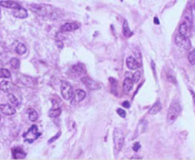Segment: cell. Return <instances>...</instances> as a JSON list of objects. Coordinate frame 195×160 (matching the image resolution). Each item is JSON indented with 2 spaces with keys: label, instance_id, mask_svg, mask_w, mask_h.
I'll use <instances>...</instances> for the list:
<instances>
[{
  "label": "cell",
  "instance_id": "cell-15",
  "mask_svg": "<svg viewBox=\"0 0 195 160\" xmlns=\"http://www.w3.org/2000/svg\"><path fill=\"white\" fill-rule=\"evenodd\" d=\"M20 81H21V83L24 85H26L28 87H33L36 83V82L34 81V79L29 76H25V75H22L21 78H20Z\"/></svg>",
  "mask_w": 195,
  "mask_h": 160
},
{
  "label": "cell",
  "instance_id": "cell-30",
  "mask_svg": "<svg viewBox=\"0 0 195 160\" xmlns=\"http://www.w3.org/2000/svg\"><path fill=\"white\" fill-rule=\"evenodd\" d=\"M66 39V36H64V32H58L57 34H56V40L57 41H63V40H65Z\"/></svg>",
  "mask_w": 195,
  "mask_h": 160
},
{
  "label": "cell",
  "instance_id": "cell-2",
  "mask_svg": "<svg viewBox=\"0 0 195 160\" xmlns=\"http://www.w3.org/2000/svg\"><path fill=\"white\" fill-rule=\"evenodd\" d=\"M125 142V137L124 133L122 132L121 129L115 128L113 130V143H114V148L117 152H120L124 146Z\"/></svg>",
  "mask_w": 195,
  "mask_h": 160
},
{
  "label": "cell",
  "instance_id": "cell-27",
  "mask_svg": "<svg viewBox=\"0 0 195 160\" xmlns=\"http://www.w3.org/2000/svg\"><path fill=\"white\" fill-rule=\"evenodd\" d=\"M141 76H142V72L140 71V70H137V69H136V71L134 72V74L132 75V81H133V83H139L140 79H141Z\"/></svg>",
  "mask_w": 195,
  "mask_h": 160
},
{
  "label": "cell",
  "instance_id": "cell-29",
  "mask_svg": "<svg viewBox=\"0 0 195 160\" xmlns=\"http://www.w3.org/2000/svg\"><path fill=\"white\" fill-rule=\"evenodd\" d=\"M188 62L191 64H192V66H194L195 64V49H193L192 51H191V53L188 54Z\"/></svg>",
  "mask_w": 195,
  "mask_h": 160
},
{
  "label": "cell",
  "instance_id": "cell-34",
  "mask_svg": "<svg viewBox=\"0 0 195 160\" xmlns=\"http://www.w3.org/2000/svg\"><path fill=\"white\" fill-rule=\"evenodd\" d=\"M122 105H123V107H125V108H129V107H131V103H129V102L126 101V102H124L122 103Z\"/></svg>",
  "mask_w": 195,
  "mask_h": 160
},
{
  "label": "cell",
  "instance_id": "cell-32",
  "mask_svg": "<svg viewBox=\"0 0 195 160\" xmlns=\"http://www.w3.org/2000/svg\"><path fill=\"white\" fill-rule=\"evenodd\" d=\"M60 134H61V132H58V133H57V134H55V136H54V137H52V138H49L48 142H49V143H52V142H53V141H55L56 139H57V138H58V137H60Z\"/></svg>",
  "mask_w": 195,
  "mask_h": 160
},
{
  "label": "cell",
  "instance_id": "cell-28",
  "mask_svg": "<svg viewBox=\"0 0 195 160\" xmlns=\"http://www.w3.org/2000/svg\"><path fill=\"white\" fill-rule=\"evenodd\" d=\"M11 77V72L6 68H0V78H10Z\"/></svg>",
  "mask_w": 195,
  "mask_h": 160
},
{
  "label": "cell",
  "instance_id": "cell-25",
  "mask_svg": "<svg viewBox=\"0 0 195 160\" xmlns=\"http://www.w3.org/2000/svg\"><path fill=\"white\" fill-rule=\"evenodd\" d=\"M61 114V109L60 108H56V109H52L51 111L49 112V117L51 118H57L60 116Z\"/></svg>",
  "mask_w": 195,
  "mask_h": 160
},
{
  "label": "cell",
  "instance_id": "cell-8",
  "mask_svg": "<svg viewBox=\"0 0 195 160\" xmlns=\"http://www.w3.org/2000/svg\"><path fill=\"white\" fill-rule=\"evenodd\" d=\"M191 23L186 20L184 23H182L181 25H180L179 33L182 34V35H184V36L188 37L189 35V32H191Z\"/></svg>",
  "mask_w": 195,
  "mask_h": 160
},
{
  "label": "cell",
  "instance_id": "cell-22",
  "mask_svg": "<svg viewBox=\"0 0 195 160\" xmlns=\"http://www.w3.org/2000/svg\"><path fill=\"white\" fill-rule=\"evenodd\" d=\"M8 99H9V101H10V102H11L12 105H13V106H18L19 105V99H17V97L13 93L10 92L9 95H8Z\"/></svg>",
  "mask_w": 195,
  "mask_h": 160
},
{
  "label": "cell",
  "instance_id": "cell-24",
  "mask_svg": "<svg viewBox=\"0 0 195 160\" xmlns=\"http://www.w3.org/2000/svg\"><path fill=\"white\" fill-rule=\"evenodd\" d=\"M37 118H38L37 112L34 109H30V111H29V119L30 121L34 122V121H37Z\"/></svg>",
  "mask_w": 195,
  "mask_h": 160
},
{
  "label": "cell",
  "instance_id": "cell-33",
  "mask_svg": "<svg viewBox=\"0 0 195 160\" xmlns=\"http://www.w3.org/2000/svg\"><path fill=\"white\" fill-rule=\"evenodd\" d=\"M140 148H141V145H140L139 142L134 143V144H133V146H132V149H133V151H134V152L139 151V149H140Z\"/></svg>",
  "mask_w": 195,
  "mask_h": 160
},
{
  "label": "cell",
  "instance_id": "cell-6",
  "mask_svg": "<svg viewBox=\"0 0 195 160\" xmlns=\"http://www.w3.org/2000/svg\"><path fill=\"white\" fill-rule=\"evenodd\" d=\"M81 81L85 85H86V87H88L89 90H97L100 88V84L97 82L94 81V80L89 77H82Z\"/></svg>",
  "mask_w": 195,
  "mask_h": 160
},
{
  "label": "cell",
  "instance_id": "cell-1",
  "mask_svg": "<svg viewBox=\"0 0 195 160\" xmlns=\"http://www.w3.org/2000/svg\"><path fill=\"white\" fill-rule=\"evenodd\" d=\"M30 9L32 11L43 17H53L54 9L51 5L48 4H32L30 5Z\"/></svg>",
  "mask_w": 195,
  "mask_h": 160
},
{
  "label": "cell",
  "instance_id": "cell-23",
  "mask_svg": "<svg viewBox=\"0 0 195 160\" xmlns=\"http://www.w3.org/2000/svg\"><path fill=\"white\" fill-rule=\"evenodd\" d=\"M16 53L18 55H24L25 53L27 52V47L24 44L19 43L16 46Z\"/></svg>",
  "mask_w": 195,
  "mask_h": 160
},
{
  "label": "cell",
  "instance_id": "cell-17",
  "mask_svg": "<svg viewBox=\"0 0 195 160\" xmlns=\"http://www.w3.org/2000/svg\"><path fill=\"white\" fill-rule=\"evenodd\" d=\"M13 16L16 17V18H19V19H25V18L28 17V12H27L26 9L20 7L19 9H14Z\"/></svg>",
  "mask_w": 195,
  "mask_h": 160
},
{
  "label": "cell",
  "instance_id": "cell-39",
  "mask_svg": "<svg viewBox=\"0 0 195 160\" xmlns=\"http://www.w3.org/2000/svg\"><path fill=\"white\" fill-rule=\"evenodd\" d=\"M121 1H123V0H121Z\"/></svg>",
  "mask_w": 195,
  "mask_h": 160
},
{
  "label": "cell",
  "instance_id": "cell-4",
  "mask_svg": "<svg viewBox=\"0 0 195 160\" xmlns=\"http://www.w3.org/2000/svg\"><path fill=\"white\" fill-rule=\"evenodd\" d=\"M61 95L65 99H67V101L72 99V98L74 96V91H73L72 86L71 85V83L66 82V81L62 82V83H61Z\"/></svg>",
  "mask_w": 195,
  "mask_h": 160
},
{
  "label": "cell",
  "instance_id": "cell-11",
  "mask_svg": "<svg viewBox=\"0 0 195 160\" xmlns=\"http://www.w3.org/2000/svg\"><path fill=\"white\" fill-rule=\"evenodd\" d=\"M86 91H84L82 89H77L75 93H74V96L72 98V103H79L81 102L83 99L86 98Z\"/></svg>",
  "mask_w": 195,
  "mask_h": 160
},
{
  "label": "cell",
  "instance_id": "cell-14",
  "mask_svg": "<svg viewBox=\"0 0 195 160\" xmlns=\"http://www.w3.org/2000/svg\"><path fill=\"white\" fill-rule=\"evenodd\" d=\"M0 6L7 8V9H16L20 8V5L12 0H4V1L0 2Z\"/></svg>",
  "mask_w": 195,
  "mask_h": 160
},
{
  "label": "cell",
  "instance_id": "cell-26",
  "mask_svg": "<svg viewBox=\"0 0 195 160\" xmlns=\"http://www.w3.org/2000/svg\"><path fill=\"white\" fill-rule=\"evenodd\" d=\"M10 66L13 69H18L20 67V61L17 58H13L10 60Z\"/></svg>",
  "mask_w": 195,
  "mask_h": 160
},
{
  "label": "cell",
  "instance_id": "cell-35",
  "mask_svg": "<svg viewBox=\"0 0 195 160\" xmlns=\"http://www.w3.org/2000/svg\"><path fill=\"white\" fill-rule=\"evenodd\" d=\"M153 22H154V24H155V25H159V24H160V21L158 20V18H157V17H154V19H153Z\"/></svg>",
  "mask_w": 195,
  "mask_h": 160
},
{
  "label": "cell",
  "instance_id": "cell-38",
  "mask_svg": "<svg viewBox=\"0 0 195 160\" xmlns=\"http://www.w3.org/2000/svg\"><path fill=\"white\" fill-rule=\"evenodd\" d=\"M194 9H195V2H194Z\"/></svg>",
  "mask_w": 195,
  "mask_h": 160
},
{
  "label": "cell",
  "instance_id": "cell-9",
  "mask_svg": "<svg viewBox=\"0 0 195 160\" xmlns=\"http://www.w3.org/2000/svg\"><path fill=\"white\" fill-rule=\"evenodd\" d=\"M79 28V24L75 23V22H69V23H66L65 25L61 27V31L62 32H71L73 31H76V29Z\"/></svg>",
  "mask_w": 195,
  "mask_h": 160
},
{
  "label": "cell",
  "instance_id": "cell-31",
  "mask_svg": "<svg viewBox=\"0 0 195 160\" xmlns=\"http://www.w3.org/2000/svg\"><path fill=\"white\" fill-rule=\"evenodd\" d=\"M117 114L121 118H126V116H127V114H126V112H125V110H123L121 108H118L117 109Z\"/></svg>",
  "mask_w": 195,
  "mask_h": 160
},
{
  "label": "cell",
  "instance_id": "cell-21",
  "mask_svg": "<svg viewBox=\"0 0 195 160\" xmlns=\"http://www.w3.org/2000/svg\"><path fill=\"white\" fill-rule=\"evenodd\" d=\"M122 31H123V34L126 37H129L131 36L132 32L131 31V29H129V23L127 20H124V23H123V28H122Z\"/></svg>",
  "mask_w": 195,
  "mask_h": 160
},
{
  "label": "cell",
  "instance_id": "cell-18",
  "mask_svg": "<svg viewBox=\"0 0 195 160\" xmlns=\"http://www.w3.org/2000/svg\"><path fill=\"white\" fill-rule=\"evenodd\" d=\"M133 81H132V79L131 78H126L124 80V83H123V90H124V92L125 93H129V92H131V89L133 88Z\"/></svg>",
  "mask_w": 195,
  "mask_h": 160
},
{
  "label": "cell",
  "instance_id": "cell-3",
  "mask_svg": "<svg viewBox=\"0 0 195 160\" xmlns=\"http://www.w3.org/2000/svg\"><path fill=\"white\" fill-rule=\"evenodd\" d=\"M180 112H181V106H180L179 102H172L171 104V106L168 108V116H167V119L168 122H172L178 118Z\"/></svg>",
  "mask_w": 195,
  "mask_h": 160
},
{
  "label": "cell",
  "instance_id": "cell-10",
  "mask_svg": "<svg viewBox=\"0 0 195 160\" xmlns=\"http://www.w3.org/2000/svg\"><path fill=\"white\" fill-rule=\"evenodd\" d=\"M126 64L129 69H131V70H136L138 67L141 66V64H140L137 60L134 58V57H128L127 60H126Z\"/></svg>",
  "mask_w": 195,
  "mask_h": 160
},
{
  "label": "cell",
  "instance_id": "cell-36",
  "mask_svg": "<svg viewBox=\"0 0 195 160\" xmlns=\"http://www.w3.org/2000/svg\"><path fill=\"white\" fill-rule=\"evenodd\" d=\"M0 19H1V11H0Z\"/></svg>",
  "mask_w": 195,
  "mask_h": 160
},
{
  "label": "cell",
  "instance_id": "cell-5",
  "mask_svg": "<svg viewBox=\"0 0 195 160\" xmlns=\"http://www.w3.org/2000/svg\"><path fill=\"white\" fill-rule=\"evenodd\" d=\"M175 44L177 47L182 49H185V50H189L191 47V43L189 41V39L187 36H184L180 33L175 35Z\"/></svg>",
  "mask_w": 195,
  "mask_h": 160
},
{
  "label": "cell",
  "instance_id": "cell-16",
  "mask_svg": "<svg viewBox=\"0 0 195 160\" xmlns=\"http://www.w3.org/2000/svg\"><path fill=\"white\" fill-rule=\"evenodd\" d=\"M27 136H32L33 139L35 140V139L40 136V134H38V129H37V126L35 124H33L32 126L28 130V132H26L24 134H23V137H27Z\"/></svg>",
  "mask_w": 195,
  "mask_h": 160
},
{
  "label": "cell",
  "instance_id": "cell-20",
  "mask_svg": "<svg viewBox=\"0 0 195 160\" xmlns=\"http://www.w3.org/2000/svg\"><path fill=\"white\" fill-rule=\"evenodd\" d=\"M161 109H162V104H161V102L158 101V102H156L151 106V108L149 109L148 113L151 114V115H156V114H158L160 111H161Z\"/></svg>",
  "mask_w": 195,
  "mask_h": 160
},
{
  "label": "cell",
  "instance_id": "cell-7",
  "mask_svg": "<svg viewBox=\"0 0 195 160\" xmlns=\"http://www.w3.org/2000/svg\"><path fill=\"white\" fill-rule=\"evenodd\" d=\"M0 111L4 115H6V116H13V115L16 114V110L12 104L5 103V104H0Z\"/></svg>",
  "mask_w": 195,
  "mask_h": 160
},
{
  "label": "cell",
  "instance_id": "cell-37",
  "mask_svg": "<svg viewBox=\"0 0 195 160\" xmlns=\"http://www.w3.org/2000/svg\"><path fill=\"white\" fill-rule=\"evenodd\" d=\"M0 122H1V116H0Z\"/></svg>",
  "mask_w": 195,
  "mask_h": 160
},
{
  "label": "cell",
  "instance_id": "cell-19",
  "mask_svg": "<svg viewBox=\"0 0 195 160\" xmlns=\"http://www.w3.org/2000/svg\"><path fill=\"white\" fill-rule=\"evenodd\" d=\"M13 89V84L8 81H2L0 83V90L5 93H10Z\"/></svg>",
  "mask_w": 195,
  "mask_h": 160
},
{
  "label": "cell",
  "instance_id": "cell-12",
  "mask_svg": "<svg viewBox=\"0 0 195 160\" xmlns=\"http://www.w3.org/2000/svg\"><path fill=\"white\" fill-rule=\"evenodd\" d=\"M12 153H13V157L14 159H23L26 157V153H25L21 148L16 147L12 149Z\"/></svg>",
  "mask_w": 195,
  "mask_h": 160
},
{
  "label": "cell",
  "instance_id": "cell-13",
  "mask_svg": "<svg viewBox=\"0 0 195 160\" xmlns=\"http://www.w3.org/2000/svg\"><path fill=\"white\" fill-rule=\"evenodd\" d=\"M86 66L82 64H74V66H72L71 68V72L74 73L75 75H83L86 73Z\"/></svg>",
  "mask_w": 195,
  "mask_h": 160
}]
</instances>
